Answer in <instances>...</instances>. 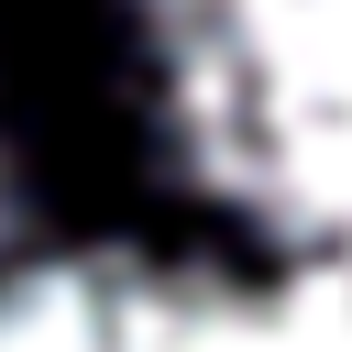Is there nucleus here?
<instances>
[{
  "mask_svg": "<svg viewBox=\"0 0 352 352\" xmlns=\"http://www.w3.org/2000/svg\"><path fill=\"white\" fill-rule=\"evenodd\" d=\"M143 132L231 242L352 275V0H121Z\"/></svg>",
  "mask_w": 352,
  "mask_h": 352,
  "instance_id": "1",
  "label": "nucleus"
},
{
  "mask_svg": "<svg viewBox=\"0 0 352 352\" xmlns=\"http://www.w3.org/2000/svg\"><path fill=\"white\" fill-rule=\"evenodd\" d=\"M0 352H352V275L264 242H66L0 264Z\"/></svg>",
  "mask_w": 352,
  "mask_h": 352,
  "instance_id": "2",
  "label": "nucleus"
},
{
  "mask_svg": "<svg viewBox=\"0 0 352 352\" xmlns=\"http://www.w3.org/2000/svg\"><path fill=\"white\" fill-rule=\"evenodd\" d=\"M11 220H22V165H11V121H0V264H11Z\"/></svg>",
  "mask_w": 352,
  "mask_h": 352,
  "instance_id": "3",
  "label": "nucleus"
}]
</instances>
